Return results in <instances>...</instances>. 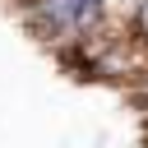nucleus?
I'll return each instance as SVG.
<instances>
[{"mask_svg":"<svg viewBox=\"0 0 148 148\" xmlns=\"http://www.w3.org/2000/svg\"><path fill=\"white\" fill-rule=\"evenodd\" d=\"M130 23H134V32H139V37L148 42V0H139V5H134V14H130Z\"/></svg>","mask_w":148,"mask_h":148,"instance_id":"nucleus-1","label":"nucleus"}]
</instances>
